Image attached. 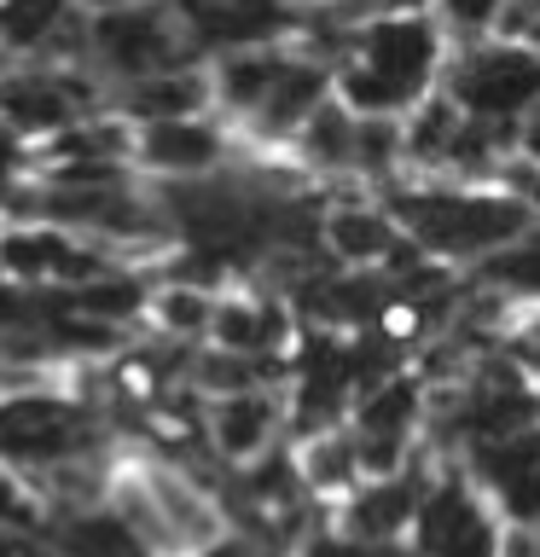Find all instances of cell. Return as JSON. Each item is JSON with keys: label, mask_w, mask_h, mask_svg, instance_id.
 <instances>
[{"label": "cell", "mask_w": 540, "mask_h": 557, "mask_svg": "<svg viewBox=\"0 0 540 557\" xmlns=\"http://www.w3.org/2000/svg\"><path fill=\"white\" fill-rule=\"evenodd\" d=\"M500 546H505V517L482 499L477 511H470V517H465L459 529H453L430 557H500Z\"/></svg>", "instance_id": "cell-18"}, {"label": "cell", "mask_w": 540, "mask_h": 557, "mask_svg": "<svg viewBox=\"0 0 540 557\" xmlns=\"http://www.w3.org/2000/svg\"><path fill=\"white\" fill-rule=\"evenodd\" d=\"M29 157H35V146L12 128L7 116H0V181H24V174H29Z\"/></svg>", "instance_id": "cell-19"}, {"label": "cell", "mask_w": 540, "mask_h": 557, "mask_svg": "<svg viewBox=\"0 0 540 557\" xmlns=\"http://www.w3.org/2000/svg\"><path fill=\"white\" fill-rule=\"evenodd\" d=\"M122 7H139V0H82L87 17H105V12H122Z\"/></svg>", "instance_id": "cell-20"}, {"label": "cell", "mask_w": 540, "mask_h": 557, "mask_svg": "<svg viewBox=\"0 0 540 557\" xmlns=\"http://www.w3.org/2000/svg\"><path fill=\"white\" fill-rule=\"evenodd\" d=\"M244 157H250V146L226 116H181L134 128V169L146 181H204V174H221Z\"/></svg>", "instance_id": "cell-5"}, {"label": "cell", "mask_w": 540, "mask_h": 557, "mask_svg": "<svg viewBox=\"0 0 540 557\" xmlns=\"http://www.w3.org/2000/svg\"><path fill=\"white\" fill-rule=\"evenodd\" d=\"M505 7H512V0H430V12H435V24L447 29L453 52L505 35Z\"/></svg>", "instance_id": "cell-17"}, {"label": "cell", "mask_w": 540, "mask_h": 557, "mask_svg": "<svg viewBox=\"0 0 540 557\" xmlns=\"http://www.w3.org/2000/svg\"><path fill=\"white\" fill-rule=\"evenodd\" d=\"M303 7H308V12H331V17H338V12L348 7V0H303Z\"/></svg>", "instance_id": "cell-21"}, {"label": "cell", "mask_w": 540, "mask_h": 557, "mask_svg": "<svg viewBox=\"0 0 540 557\" xmlns=\"http://www.w3.org/2000/svg\"><path fill=\"white\" fill-rule=\"evenodd\" d=\"M82 17V0H0V47L12 59H41Z\"/></svg>", "instance_id": "cell-15"}, {"label": "cell", "mask_w": 540, "mask_h": 557, "mask_svg": "<svg viewBox=\"0 0 540 557\" xmlns=\"http://www.w3.org/2000/svg\"><path fill=\"white\" fill-rule=\"evenodd\" d=\"M470 278L505 290L517 308H540V233L517 238L512 250H500V256H488L482 268H470Z\"/></svg>", "instance_id": "cell-16"}, {"label": "cell", "mask_w": 540, "mask_h": 557, "mask_svg": "<svg viewBox=\"0 0 540 557\" xmlns=\"http://www.w3.org/2000/svg\"><path fill=\"white\" fill-rule=\"evenodd\" d=\"M442 87L459 99L465 116L517 128L540 104V47L523 41V35H494V41L459 47Z\"/></svg>", "instance_id": "cell-4"}, {"label": "cell", "mask_w": 540, "mask_h": 557, "mask_svg": "<svg viewBox=\"0 0 540 557\" xmlns=\"http://www.w3.org/2000/svg\"><path fill=\"white\" fill-rule=\"evenodd\" d=\"M216 285L204 278H181V273H157L151 290V313H146V337L174 343V348H204L209 325H216Z\"/></svg>", "instance_id": "cell-14"}, {"label": "cell", "mask_w": 540, "mask_h": 557, "mask_svg": "<svg viewBox=\"0 0 540 557\" xmlns=\"http://www.w3.org/2000/svg\"><path fill=\"white\" fill-rule=\"evenodd\" d=\"M181 24L192 29L204 64L221 52H250V47H285L308 29L303 0H174Z\"/></svg>", "instance_id": "cell-6"}, {"label": "cell", "mask_w": 540, "mask_h": 557, "mask_svg": "<svg viewBox=\"0 0 540 557\" xmlns=\"http://www.w3.org/2000/svg\"><path fill=\"white\" fill-rule=\"evenodd\" d=\"M285 442H291V395L273 389V383L268 389L209 400V412H204V453L216 459V470H226V476L261 465Z\"/></svg>", "instance_id": "cell-7"}, {"label": "cell", "mask_w": 540, "mask_h": 557, "mask_svg": "<svg viewBox=\"0 0 540 557\" xmlns=\"http://www.w3.org/2000/svg\"><path fill=\"white\" fill-rule=\"evenodd\" d=\"M87 64L116 94L128 82L163 76V70L204 64V52L192 41V29L181 24L174 0H139V7L87 17Z\"/></svg>", "instance_id": "cell-3"}, {"label": "cell", "mask_w": 540, "mask_h": 557, "mask_svg": "<svg viewBox=\"0 0 540 557\" xmlns=\"http://www.w3.org/2000/svg\"><path fill=\"white\" fill-rule=\"evenodd\" d=\"M12 186L17 181H0V221H7V209H12Z\"/></svg>", "instance_id": "cell-22"}, {"label": "cell", "mask_w": 540, "mask_h": 557, "mask_svg": "<svg viewBox=\"0 0 540 557\" xmlns=\"http://www.w3.org/2000/svg\"><path fill=\"white\" fill-rule=\"evenodd\" d=\"M111 111L128 116L134 128H146V122H181V116H216V82H209V64L163 70V76L116 87Z\"/></svg>", "instance_id": "cell-12"}, {"label": "cell", "mask_w": 540, "mask_h": 557, "mask_svg": "<svg viewBox=\"0 0 540 557\" xmlns=\"http://www.w3.org/2000/svg\"><path fill=\"white\" fill-rule=\"evenodd\" d=\"M296 59V41L285 47H250V52H221V59H209V82H216V116H226L233 128H244L268 94L279 82H285V70ZM244 139V134H238Z\"/></svg>", "instance_id": "cell-11"}, {"label": "cell", "mask_w": 540, "mask_h": 557, "mask_svg": "<svg viewBox=\"0 0 540 557\" xmlns=\"http://www.w3.org/2000/svg\"><path fill=\"white\" fill-rule=\"evenodd\" d=\"M453 64V41L430 7L383 12L348 24L338 59V99L355 116H407L430 94H442Z\"/></svg>", "instance_id": "cell-2"}, {"label": "cell", "mask_w": 540, "mask_h": 557, "mask_svg": "<svg viewBox=\"0 0 540 557\" xmlns=\"http://www.w3.org/2000/svg\"><path fill=\"white\" fill-rule=\"evenodd\" d=\"M320 250H326L331 268H343V273H390V261L407 250V233H401V221L390 215V203H383L378 191L343 186L326 198Z\"/></svg>", "instance_id": "cell-8"}, {"label": "cell", "mask_w": 540, "mask_h": 557, "mask_svg": "<svg viewBox=\"0 0 540 557\" xmlns=\"http://www.w3.org/2000/svg\"><path fill=\"white\" fill-rule=\"evenodd\" d=\"M355 134H360V116L348 111L338 94H331L320 111H314L303 128H296L285 163H291L296 174H308L314 186H326V191L360 186V181H355Z\"/></svg>", "instance_id": "cell-10"}, {"label": "cell", "mask_w": 540, "mask_h": 557, "mask_svg": "<svg viewBox=\"0 0 540 557\" xmlns=\"http://www.w3.org/2000/svg\"><path fill=\"white\" fill-rule=\"evenodd\" d=\"M291 459H296V476L314 499L326 505H343L360 476V447H355V424H338V430H314V435H291Z\"/></svg>", "instance_id": "cell-13"}, {"label": "cell", "mask_w": 540, "mask_h": 557, "mask_svg": "<svg viewBox=\"0 0 540 557\" xmlns=\"http://www.w3.org/2000/svg\"><path fill=\"white\" fill-rule=\"evenodd\" d=\"M378 198L390 203L401 233L453 273L482 268L488 256H500L517 238L540 233V209L512 181H430V174H401Z\"/></svg>", "instance_id": "cell-1"}, {"label": "cell", "mask_w": 540, "mask_h": 557, "mask_svg": "<svg viewBox=\"0 0 540 557\" xmlns=\"http://www.w3.org/2000/svg\"><path fill=\"white\" fill-rule=\"evenodd\" d=\"M418 499H425V459H418L413 470H401V476L360 482L343 505H331L326 522L343 529L348 540H360V546H401V540H413Z\"/></svg>", "instance_id": "cell-9"}]
</instances>
